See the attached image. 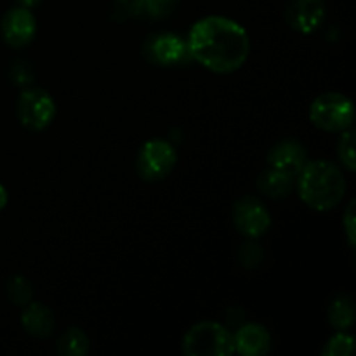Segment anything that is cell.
Here are the masks:
<instances>
[{"mask_svg":"<svg viewBox=\"0 0 356 356\" xmlns=\"http://www.w3.org/2000/svg\"><path fill=\"white\" fill-rule=\"evenodd\" d=\"M24 330L35 337H47L54 330V315L42 302H28L21 316Z\"/></svg>","mask_w":356,"mask_h":356,"instance_id":"obj_13","label":"cell"},{"mask_svg":"<svg viewBox=\"0 0 356 356\" xmlns=\"http://www.w3.org/2000/svg\"><path fill=\"white\" fill-rule=\"evenodd\" d=\"M233 222L243 236L257 238L270 229L271 216L257 198L243 197L233 207Z\"/></svg>","mask_w":356,"mask_h":356,"instance_id":"obj_8","label":"cell"},{"mask_svg":"<svg viewBox=\"0 0 356 356\" xmlns=\"http://www.w3.org/2000/svg\"><path fill=\"white\" fill-rule=\"evenodd\" d=\"M240 259H242L243 266L254 268L261 263L263 259V250L256 245V243H245L240 250Z\"/></svg>","mask_w":356,"mask_h":356,"instance_id":"obj_21","label":"cell"},{"mask_svg":"<svg viewBox=\"0 0 356 356\" xmlns=\"http://www.w3.org/2000/svg\"><path fill=\"white\" fill-rule=\"evenodd\" d=\"M56 350L61 356H86L89 353V339L79 327H70L59 337Z\"/></svg>","mask_w":356,"mask_h":356,"instance_id":"obj_16","label":"cell"},{"mask_svg":"<svg viewBox=\"0 0 356 356\" xmlns=\"http://www.w3.org/2000/svg\"><path fill=\"white\" fill-rule=\"evenodd\" d=\"M306 162H308V153H306L305 146L298 141H292V139L278 143L268 153L270 167L285 174H291L294 177H298Z\"/></svg>","mask_w":356,"mask_h":356,"instance_id":"obj_11","label":"cell"},{"mask_svg":"<svg viewBox=\"0 0 356 356\" xmlns=\"http://www.w3.org/2000/svg\"><path fill=\"white\" fill-rule=\"evenodd\" d=\"M325 2L323 0H289L285 6V19L292 30L309 35L323 23Z\"/></svg>","mask_w":356,"mask_h":356,"instance_id":"obj_10","label":"cell"},{"mask_svg":"<svg viewBox=\"0 0 356 356\" xmlns=\"http://www.w3.org/2000/svg\"><path fill=\"white\" fill-rule=\"evenodd\" d=\"M355 350V337L350 334H344L339 330L334 337L327 341L325 348H323V356H350Z\"/></svg>","mask_w":356,"mask_h":356,"instance_id":"obj_18","label":"cell"},{"mask_svg":"<svg viewBox=\"0 0 356 356\" xmlns=\"http://www.w3.org/2000/svg\"><path fill=\"white\" fill-rule=\"evenodd\" d=\"M177 0H148V10L146 16L149 17H163L172 10Z\"/></svg>","mask_w":356,"mask_h":356,"instance_id":"obj_22","label":"cell"},{"mask_svg":"<svg viewBox=\"0 0 356 356\" xmlns=\"http://www.w3.org/2000/svg\"><path fill=\"white\" fill-rule=\"evenodd\" d=\"M143 54L152 65L177 66L191 59L188 42L174 33L149 35L143 45Z\"/></svg>","mask_w":356,"mask_h":356,"instance_id":"obj_7","label":"cell"},{"mask_svg":"<svg viewBox=\"0 0 356 356\" xmlns=\"http://www.w3.org/2000/svg\"><path fill=\"white\" fill-rule=\"evenodd\" d=\"M186 42L191 59L219 75L242 68L250 52V40L245 28L225 16H207L198 19L191 26Z\"/></svg>","mask_w":356,"mask_h":356,"instance_id":"obj_1","label":"cell"},{"mask_svg":"<svg viewBox=\"0 0 356 356\" xmlns=\"http://www.w3.org/2000/svg\"><path fill=\"white\" fill-rule=\"evenodd\" d=\"M355 207H356V202H355V200H351L350 204H348L346 211H344V218H343L344 232H346L348 243H350L351 249H353L355 243H356V232H355V219H356V212H355Z\"/></svg>","mask_w":356,"mask_h":356,"instance_id":"obj_20","label":"cell"},{"mask_svg":"<svg viewBox=\"0 0 356 356\" xmlns=\"http://www.w3.org/2000/svg\"><path fill=\"white\" fill-rule=\"evenodd\" d=\"M42 0H17V3H19L21 7H24V9H33V7H37L38 3H40Z\"/></svg>","mask_w":356,"mask_h":356,"instance_id":"obj_24","label":"cell"},{"mask_svg":"<svg viewBox=\"0 0 356 356\" xmlns=\"http://www.w3.org/2000/svg\"><path fill=\"white\" fill-rule=\"evenodd\" d=\"M296 186L301 200L320 212L337 207L346 193V181L341 169L323 159L308 160L296 177Z\"/></svg>","mask_w":356,"mask_h":356,"instance_id":"obj_2","label":"cell"},{"mask_svg":"<svg viewBox=\"0 0 356 356\" xmlns=\"http://www.w3.org/2000/svg\"><path fill=\"white\" fill-rule=\"evenodd\" d=\"M2 38L9 47L21 49L30 44L37 35V19L30 9L17 6L9 9L0 23Z\"/></svg>","mask_w":356,"mask_h":356,"instance_id":"obj_9","label":"cell"},{"mask_svg":"<svg viewBox=\"0 0 356 356\" xmlns=\"http://www.w3.org/2000/svg\"><path fill=\"white\" fill-rule=\"evenodd\" d=\"M309 120L325 132H341L353 127V101L339 92H325L316 97L309 106Z\"/></svg>","mask_w":356,"mask_h":356,"instance_id":"obj_4","label":"cell"},{"mask_svg":"<svg viewBox=\"0 0 356 356\" xmlns=\"http://www.w3.org/2000/svg\"><path fill=\"white\" fill-rule=\"evenodd\" d=\"M7 296H9L10 301L14 305L26 306L31 301V296H33V289L31 284L23 277H14L10 278V282L7 284Z\"/></svg>","mask_w":356,"mask_h":356,"instance_id":"obj_19","label":"cell"},{"mask_svg":"<svg viewBox=\"0 0 356 356\" xmlns=\"http://www.w3.org/2000/svg\"><path fill=\"white\" fill-rule=\"evenodd\" d=\"M296 186V177L291 174H285L282 170L270 169L264 170L259 177H257V188L263 195L270 198H282L285 195L291 193Z\"/></svg>","mask_w":356,"mask_h":356,"instance_id":"obj_14","label":"cell"},{"mask_svg":"<svg viewBox=\"0 0 356 356\" xmlns=\"http://www.w3.org/2000/svg\"><path fill=\"white\" fill-rule=\"evenodd\" d=\"M337 156H339L341 163H343L350 172H355L356 170L355 131L351 127L341 131V138L339 141H337Z\"/></svg>","mask_w":356,"mask_h":356,"instance_id":"obj_17","label":"cell"},{"mask_svg":"<svg viewBox=\"0 0 356 356\" xmlns=\"http://www.w3.org/2000/svg\"><path fill=\"white\" fill-rule=\"evenodd\" d=\"M17 120L24 129L40 132L52 124L56 117V103L44 89L23 90L16 104Z\"/></svg>","mask_w":356,"mask_h":356,"instance_id":"obj_6","label":"cell"},{"mask_svg":"<svg viewBox=\"0 0 356 356\" xmlns=\"http://www.w3.org/2000/svg\"><path fill=\"white\" fill-rule=\"evenodd\" d=\"M235 353L242 356H264L271 348V336L259 323H245L233 334Z\"/></svg>","mask_w":356,"mask_h":356,"instance_id":"obj_12","label":"cell"},{"mask_svg":"<svg viewBox=\"0 0 356 356\" xmlns=\"http://www.w3.org/2000/svg\"><path fill=\"white\" fill-rule=\"evenodd\" d=\"M329 322L336 330H348L355 323V305L351 296L339 294L329 306Z\"/></svg>","mask_w":356,"mask_h":356,"instance_id":"obj_15","label":"cell"},{"mask_svg":"<svg viewBox=\"0 0 356 356\" xmlns=\"http://www.w3.org/2000/svg\"><path fill=\"white\" fill-rule=\"evenodd\" d=\"M183 351L188 356H229L235 353L233 334L221 323H195L184 336Z\"/></svg>","mask_w":356,"mask_h":356,"instance_id":"obj_3","label":"cell"},{"mask_svg":"<svg viewBox=\"0 0 356 356\" xmlns=\"http://www.w3.org/2000/svg\"><path fill=\"white\" fill-rule=\"evenodd\" d=\"M177 162L176 148L165 139H149L141 146L136 160V169L143 181L156 183L172 172Z\"/></svg>","mask_w":356,"mask_h":356,"instance_id":"obj_5","label":"cell"},{"mask_svg":"<svg viewBox=\"0 0 356 356\" xmlns=\"http://www.w3.org/2000/svg\"><path fill=\"white\" fill-rule=\"evenodd\" d=\"M7 202H9V197H7V190H6V188H3V184L0 183V212H2L3 209H6Z\"/></svg>","mask_w":356,"mask_h":356,"instance_id":"obj_23","label":"cell"}]
</instances>
